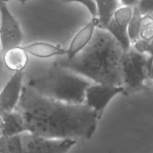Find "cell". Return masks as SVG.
Wrapping results in <instances>:
<instances>
[{
	"mask_svg": "<svg viewBox=\"0 0 153 153\" xmlns=\"http://www.w3.org/2000/svg\"><path fill=\"white\" fill-rule=\"evenodd\" d=\"M61 1L64 3H71V2L80 3L88 9V11L91 13L92 18L98 17V11H97V5L95 0H61Z\"/></svg>",
	"mask_w": 153,
	"mask_h": 153,
	"instance_id": "d6986e66",
	"label": "cell"
},
{
	"mask_svg": "<svg viewBox=\"0 0 153 153\" xmlns=\"http://www.w3.org/2000/svg\"><path fill=\"white\" fill-rule=\"evenodd\" d=\"M16 111L22 114L27 132L46 139L90 140L98 120L92 108L48 99L23 85Z\"/></svg>",
	"mask_w": 153,
	"mask_h": 153,
	"instance_id": "6da1fadb",
	"label": "cell"
},
{
	"mask_svg": "<svg viewBox=\"0 0 153 153\" xmlns=\"http://www.w3.org/2000/svg\"><path fill=\"white\" fill-rule=\"evenodd\" d=\"M76 143L72 139H46L24 132L0 136V153H67Z\"/></svg>",
	"mask_w": 153,
	"mask_h": 153,
	"instance_id": "277c9868",
	"label": "cell"
},
{
	"mask_svg": "<svg viewBox=\"0 0 153 153\" xmlns=\"http://www.w3.org/2000/svg\"><path fill=\"white\" fill-rule=\"evenodd\" d=\"M142 20H143V14L135 6H133V13L127 28L128 37L131 40V43L132 42L134 43L140 39Z\"/></svg>",
	"mask_w": 153,
	"mask_h": 153,
	"instance_id": "9a60e30c",
	"label": "cell"
},
{
	"mask_svg": "<svg viewBox=\"0 0 153 153\" xmlns=\"http://www.w3.org/2000/svg\"><path fill=\"white\" fill-rule=\"evenodd\" d=\"M3 126H4V121H3V118H2V117H1V115H0V131H1L2 128H3Z\"/></svg>",
	"mask_w": 153,
	"mask_h": 153,
	"instance_id": "603a6c76",
	"label": "cell"
},
{
	"mask_svg": "<svg viewBox=\"0 0 153 153\" xmlns=\"http://www.w3.org/2000/svg\"><path fill=\"white\" fill-rule=\"evenodd\" d=\"M0 46L1 52L11 48L21 46L22 31L18 21L10 12L6 3L0 5Z\"/></svg>",
	"mask_w": 153,
	"mask_h": 153,
	"instance_id": "8992f818",
	"label": "cell"
},
{
	"mask_svg": "<svg viewBox=\"0 0 153 153\" xmlns=\"http://www.w3.org/2000/svg\"><path fill=\"white\" fill-rule=\"evenodd\" d=\"M152 62L153 58L150 55L139 52L133 47L125 53L123 94L130 96L135 92L148 90L146 82L150 80Z\"/></svg>",
	"mask_w": 153,
	"mask_h": 153,
	"instance_id": "5b68a950",
	"label": "cell"
},
{
	"mask_svg": "<svg viewBox=\"0 0 153 153\" xmlns=\"http://www.w3.org/2000/svg\"><path fill=\"white\" fill-rule=\"evenodd\" d=\"M151 15H152V17H153V12H152V13H151Z\"/></svg>",
	"mask_w": 153,
	"mask_h": 153,
	"instance_id": "484cf974",
	"label": "cell"
},
{
	"mask_svg": "<svg viewBox=\"0 0 153 153\" xmlns=\"http://www.w3.org/2000/svg\"><path fill=\"white\" fill-rule=\"evenodd\" d=\"M138 0H121L122 4L125 6H134Z\"/></svg>",
	"mask_w": 153,
	"mask_h": 153,
	"instance_id": "44dd1931",
	"label": "cell"
},
{
	"mask_svg": "<svg viewBox=\"0 0 153 153\" xmlns=\"http://www.w3.org/2000/svg\"><path fill=\"white\" fill-rule=\"evenodd\" d=\"M23 71L14 72L0 91V109L12 112L17 107L23 88Z\"/></svg>",
	"mask_w": 153,
	"mask_h": 153,
	"instance_id": "9c48e42d",
	"label": "cell"
},
{
	"mask_svg": "<svg viewBox=\"0 0 153 153\" xmlns=\"http://www.w3.org/2000/svg\"><path fill=\"white\" fill-rule=\"evenodd\" d=\"M17 2H19L20 4H25L26 2H28V1H30V0H16Z\"/></svg>",
	"mask_w": 153,
	"mask_h": 153,
	"instance_id": "cb8c5ba5",
	"label": "cell"
},
{
	"mask_svg": "<svg viewBox=\"0 0 153 153\" xmlns=\"http://www.w3.org/2000/svg\"><path fill=\"white\" fill-rule=\"evenodd\" d=\"M91 84V80L55 62L27 83L44 97L71 104H83L86 90Z\"/></svg>",
	"mask_w": 153,
	"mask_h": 153,
	"instance_id": "3957f363",
	"label": "cell"
},
{
	"mask_svg": "<svg viewBox=\"0 0 153 153\" xmlns=\"http://www.w3.org/2000/svg\"><path fill=\"white\" fill-rule=\"evenodd\" d=\"M134 6L140 11L143 16L148 15L153 12V0H138Z\"/></svg>",
	"mask_w": 153,
	"mask_h": 153,
	"instance_id": "ac0fdd59",
	"label": "cell"
},
{
	"mask_svg": "<svg viewBox=\"0 0 153 153\" xmlns=\"http://www.w3.org/2000/svg\"><path fill=\"white\" fill-rule=\"evenodd\" d=\"M12 74L13 73L8 71L4 65L3 60H2V52L0 51V91L3 89V87L7 82V81L9 80Z\"/></svg>",
	"mask_w": 153,
	"mask_h": 153,
	"instance_id": "ffe728a7",
	"label": "cell"
},
{
	"mask_svg": "<svg viewBox=\"0 0 153 153\" xmlns=\"http://www.w3.org/2000/svg\"><path fill=\"white\" fill-rule=\"evenodd\" d=\"M97 25L98 18H92L85 26H83L72 39L67 49V53L65 56L67 58H73L79 52H81L91 40Z\"/></svg>",
	"mask_w": 153,
	"mask_h": 153,
	"instance_id": "30bf717a",
	"label": "cell"
},
{
	"mask_svg": "<svg viewBox=\"0 0 153 153\" xmlns=\"http://www.w3.org/2000/svg\"><path fill=\"white\" fill-rule=\"evenodd\" d=\"M126 50L107 30L96 28L89 44L73 58L55 61L96 83L123 86V60Z\"/></svg>",
	"mask_w": 153,
	"mask_h": 153,
	"instance_id": "7a4b0ae2",
	"label": "cell"
},
{
	"mask_svg": "<svg viewBox=\"0 0 153 153\" xmlns=\"http://www.w3.org/2000/svg\"><path fill=\"white\" fill-rule=\"evenodd\" d=\"M123 86H115L108 84H91L85 92V104L94 110L99 119L110 100L117 94L123 93Z\"/></svg>",
	"mask_w": 153,
	"mask_h": 153,
	"instance_id": "52a82bcc",
	"label": "cell"
},
{
	"mask_svg": "<svg viewBox=\"0 0 153 153\" xmlns=\"http://www.w3.org/2000/svg\"><path fill=\"white\" fill-rule=\"evenodd\" d=\"M2 60L5 68L12 72L23 71L29 62V54L23 46L11 48L2 52Z\"/></svg>",
	"mask_w": 153,
	"mask_h": 153,
	"instance_id": "8fae6325",
	"label": "cell"
},
{
	"mask_svg": "<svg viewBox=\"0 0 153 153\" xmlns=\"http://www.w3.org/2000/svg\"><path fill=\"white\" fill-rule=\"evenodd\" d=\"M133 48L139 52L147 53L153 58V39L149 41L139 39L136 42L134 43Z\"/></svg>",
	"mask_w": 153,
	"mask_h": 153,
	"instance_id": "e0dca14e",
	"label": "cell"
},
{
	"mask_svg": "<svg viewBox=\"0 0 153 153\" xmlns=\"http://www.w3.org/2000/svg\"><path fill=\"white\" fill-rule=\"evenodd\" d=\"M0 115L4 121V126L0 131V136H13L27 132L23 117L16 110L6 112L0 109Z\"/></svg>",
	"mask_w": 153,
	"mask_h": 153,
	"instance_id": "4fadbf2b",
	"label": "cell"
},
{
	"mask_svg": "<svg viewBox=\"0 0 153 153\" xmlns=\"http://www.w3.org/2000/svg\"><path fill=\"white\" fill-rule=\"evenodd\" d=\"M140 39L146 41L153 39V17L151 14L143 16Z\"/></svg>",
	"mask_w": 153,
	"mask_h": 153,
	"instance_id": "2e32d148",
	"label": "cell"
},
{
	"mask_svg": "<svg viewBox=\"0 0 153 153\" xmlns=\"http://www.w3.org/2000/svg\"><path fill=\"white\" fill-rule=\"evenodd\" d=\"M98 11V28L105 29L118 9L117 0H95Z\"/></svg>",
	"mask_w": 153,
	"mask_h": 153,
	"instance_id": "5bb4252c",
	"label": "cell"
},
{
	"mask_svg": "<svg viewBox=\"0 0 153 153\" xmlns=\"http://www.w3.org/2000/svg\"><path fill=\"white\" fill-rule=\"evenodd\" d=\"M9 0H0V5L2 4H4V3H7Z\"/></svg>",
	"mask_w": 153,
	"mask_h": 153,
	"instance_id": "d4e9b609",
	"label": "cell"
},
{
	"mask_svg": "<svg viewBox=\"0 0 153 153\" xmlns=\"http://www.w3.org/2000/svg\"><path fill=\"white\" fill-rule=\"evenodd\" d=\"M150 80H152L153 82V62L152 65V68H151V74H150Z\"/></svg>",
	"mask_w": 153,
	"mask_h": 153,
	"instance_id": "7402d4cb",
	"label": "cell"
},
{
	"mask_svg": "<svg viewBox=\"0 0 153 153\" xmlns=\"http://www.w3.org/2000/svg\"><path fill=\"white\" fill-rule=\"evenodd\" d=\"M23 48L29 55L40 59L53 56H63L67 53V49L63 48L61 46L44 41H35L23 46Z\"/></svg>",
	"mask_w": 153,
	"mask_h": 153,
	"instance_id": "7c38bea8",
	"label": "cell"
},
{
	"mask_svg": "<svg viewBox=\"0 0 153 153\" xmlns=\"http://www.w3.org/2000/svg\"><path fill=\"white\" fill-rule=\"evenodd\" d=\"M132 13L133 6H124L118 8L104 29L110 32V34L122 45L126 52L132 47L127 32L128 23L130 22Z\"/></svg>",
	"mask_w": 153,
	"mask_h": 153,
	"instance_id": "ba28073f",
	"label": "cell"
}]
</instances>
